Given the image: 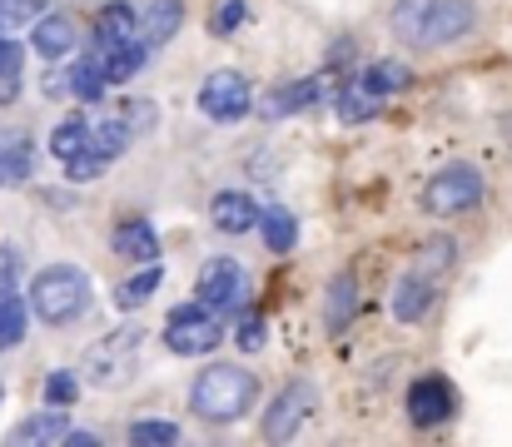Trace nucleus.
<instances>
[{
  "instance_id": "obj_1",
  "label": "nucleus",
  "mask_w": 512,
  "mask_h": 447,
  "mask_svg": "<svg viewBox=\"0 0 512 447\" xmlns=\"http://www.w3.org/2000/svg\"><path fill=\"white\" fill-rule=\"evenodd\" d=\"M259 398V378H249L239 363H209L194 388H189V408L204 423H239Z\"/></svg>"
},
{
  "instance_id": "obj_16",
  "label": "nucleus",
  "mask_w": 512,
  "mask_h": 447,
  "mask_svg": "<svg viewBox=\"0 0 512 447\" xmlns=\"http://www.w3.org/2000/svg\"><path fill=\"white\" fill-rule=\"evenodd\" d=\"M100 60H105L110 85H125V80H135L150 65V40L145 45L140 40H130V45H100Z\"/></svg>"
},
{
  "instance_id": "obj_22",
  "label": "nucleus",
  "mask_w": 512,
  "mask_h": 447,
  "mask_svg": "<svg viewBox=\"0 0 512 447\" xmlns=\"http://www.w3.org/2000/svg\"><path fill=\"white\" fill-rule=\"evenodd\" d=\"M179 25H184V0H150V10H145V40L150 45H165Z\"/></svg>"
},
{
  "instance_id": "obj_30",
  "label": "nucleus",
  "mask_w": 512,
  "mask_h": 447,
  "mask_svg": "<svg viewBox=\"0 0 512 447\" xmlns=\"http://www.w3.org/2000/svg\"><path fill=\"white\" fill-rule=\"evenodd\" d=\"M25 338V298L0 294V348H15Z\"/></svg>"
},
{
  "instance_id": "obj_42",
  "label": "nucleus",
  "mask_w": 512,
  "mask_h": 447,
  "mask_svg": "<svg viewBox=\"0 0 512 447\" xmlns=\"http://www.w3.org/2000/svg\"><path fill=\"white\" fill-rule=\"evenodd\" d=\"M0 398H5V383H0Z\"/></svg>"
},
{
  "instance_id": "obj_28",
  "label": "nucleus",
  "mask_w": 512,
  "mask_h": 447,
  "mask_svg": "<svg viewBox=\"0 0 512 447\" xmlns=\"http://www.w3.org/2000/svg\"><path fill=\"white\" fill-rule=\"evenodd\" d=\"M90 135H95V130H90L80 115H70V120H60V125H55V135H50V154H55V159H75L80 149H90Z\"/></svg>"
},
{
  "instance_id": "obj_31",
  "label": "nucleus",
  "mask_w": 512,
  "mask_h": 447,
  "mask_svg": "<svg viewBox=\"0 0 512 447\" xmlns=\"http://www.w3.org/2000/svg\"><path fill=\"white\" fill-rule=\"evenodd\" d=\"M45 15V0H0V35H15L20 25H35Z\"/></svg>"
},
{
  "instance_id": "obj_37",
  "label": "nucleus",
  "mask_w": 512,
  "mask_h": 447,
  "mask_svg": "<svg viewBox=\"0 0 512 447\" xmlns=\"http://www.w3.org/2000/svg\"><path fill=\"white\" fill-rule=\"evenodd\" d=\"M20 60H25L20 40L15 35H0V80H20Z\"/></svg>"
},
{
  "instance_id": "obj_7",
  "label": "nucleus",
  "mask_w": 512,
  "mask_h": 447,
  "mask_svg": "<svg viewBox=\"0 0 512 447\" xmlns=\"http://www.w3.org/2000/svg\"><path fill=\"white\" fill-rule=\"evenodd\" d=\"M244 294H249V274H244L239 259L219 254V259H209V264L199 269V303H204V308L229 313V308L244 303Z\"/></svg>"
},
{
  "instance_id": "obj_13",
  "label": "nucleus",
  "mask_w": 512,
  "mask_h": 447,
  "mask_svg": "<svg viewBox=\"0 0 512 447\" xmlns=\"http://www.w3.org/2000/svg\"><path fill=\"white\" fill-rule=\"evenodd\" d=\"M428 308H433V284L423 274H403L393 284V318L398 323H423Z\"/></svg>"
},
{
  "instance_id": "obj_8",
  "label": "nucleus",
  "mask_w": 512,
  "mask_h": 447,
  "mask_svg": "<svg viewBox=\"0 0 512 447\" xmlns=\"http://www.w3.org/2000/svg\"><path fill=\"white\" fill-rule=\"evenodd\" d=\"M309 413H314V383L294 378V383L269 403V413H264V438H269V443H289V438H299V428H304Z\"/></svg>"
},
{
  "instance_id": "obj_41",
  "label": "nucleus",
  "mask_w": 512,
  "mask_h": 447,
  "mask_svg": "<svg viewBox=\"0 0 512 447\" xmlns=\"http://www.w3.org/2000/svg\"><path fill=\"white\" fill-rule=\"evenodd\" d=\"M503 140H508V149H512V115L503 120Z\"/></svg>"
},
{
  "instance_id": "obj_24",
  "label": "nucleus",
  "mask_w": 512,
  "mask_h": 447,
  "mask_svg": "<svg viewBox=\"0 0 512 447\" xmlns=\"http://www.w3.org/2000/svg\"><path fill=\"white\" fill-rule=\"evenodd\" d=\"M105 85H110V75H105L100 50H95V55H85V60L70 70V90H75V100H100V95H105Z\"/></svg>"
},
{
  "instance_id": "obj_29",
  "label": "nucleus",
  "mask_w": 512,
  "mask_h": 447,
  "mask_svg": "<svg viewBox=\"0 0 512 447\" xmlns=\"http://www.w3.org/2000/svg\"><path fill=\"white\" fill-rule=\"evenodd\" d=\"M135 140V130L125 125V120H105V125H95V135H90V149H100L105 159H120L125 149Z\"/></svg>"
},
{
  "instance_id": "obj_10",
  "label": "nucleus",
  "mask_w": 512,
  "mask_h": 447,
  "mask_svg": "<svg viewBox=\"0 0 512 447\" xmlns=\"http://www.w3.org/2000/svg\"><path fill=\"white\" fill-rule=\"evenodd\" d=\"M473 20H478L473 0H438V5H433V20H428V35H423V50L463 40V35L473 30Z\"/></svg>"
},
{
  "instance_id": "obj_36",
  "label": "nucleus",
  "mask_w": 512,
  "mask_h": 447,
  "mask_svg": "<svg viewBox=\"0 0 512 447\" xmlns=\"http://www.w3.org/2000/svg\"><path fill=\"white\" fill-rule=\"evenodd\" d=\"M244 20H249V0H224L209 30H214V35H234V30H239Z\"/></svg>"
},
{
  "instance_id": "obj_27",
  "label": "nucleus",
  "mask_w": 512,
  "mask_h": 447,
  "mask_svg": "<svg viewBox=\"0 0 512 447\" xmlns=\"http://www.w3.org/2000/svg\"><path fill=\"white\" fill-rule=\"evenodd\" d=\"M358 80H363L373 95H393V90H408V80H413V75H408V65H403V60H373Z\"/></svg>"
},
{
  "instance_id": "obj_14",
  "label": "nucleus",
  "mask_w": 512,
  "mask_h": 447,
  "mask_svg": "<svg viewBox=\"0 0 512 447\" xmlns=\"http://www.w3.org/2000/svg\"><path fill=\"white\" fill-rule=\"evenodd\" d=\"M30 164H35V149L20 130H0V189L10 184H25L30 179Z\"/></svg>"
},
{
  "instance_id": "obj_15",
  "label": "nucleus",
  "mask_w": 512,
  "mask_h": 447,
  "mask_svg": "<svg viewBox=\"0 0 512 447\" xmlns=\"http://www.w3.org/2000/svg\"><path fill=\"white\" fill-rule=\"evenodd\" d=\"M30 40H35V50H40L45 60H65V55L75 50V20H70V15H40Z\"/></svg>"
},
{
  "instance_id": "obj_39",
  "label": "nucleus",
  "mask_w": 512,
  "mask_h": 447,
  "mask_svg": "<svg viewBox=\"0 0 512 447\" xmlns=\"http://www.w3.org/2000/svg\"><path fill=\"white\" fill-rule=\"evenodd\" d=\"M453 254H458V249H453V239H433V244H428V269H433V274L453 269Z\"/></svg>"
},
{
  "instance_id": "obj_23",
  "label": "nucleus",
  "mask_w": 512,
  "mask_h": 447,
  "mask_svg": "<svg viewBox=\"0 0 512 447\" xmlns=\"http://www.w3.org/2000/svg\"><path fill=\"white\" fill-rule=\"evenodd\" d=\"M378 110H383V95H373L363 80H353V85L339 90V115L348 125H363V120H373Z\"/></svg>"
},
{
  "instance_id": "obj_6",
  "label": "nucleus",
  "mask_w": 512,
  "mask_h": 447,
  "mask_svg": "<svg viewBox=\"0 0 512 447\" xmlns=\"http://www.w3.org/2000/svg\"><path fill=\"white\" fill-rule=\"evenodd\" d=\"M249 105H254V90H249V80H244L239 70H214V75L199 85V110H204L209 120H219V125L244 120Z\"/></svg>"
},
{
  "instance_id": "obj_32",
  "label": "nucleus",
  "mask_w": 512,
  "mask_h": 447,
  "mask_svg": "<svg viewBox=\"0 0 512 447\" xmlns=\"http://www.w3.org/2000/svg\"><path fill=\"white\" fill-rule=\"evenodd\" d=\"M130 443L170 447V443H179V423H170V418H145V423H135V428H130Z\"/></svg>"
},
{
  "instance_id": "obj_21",
  "label": "nucleus",
  "mask_w": 512,
  "mask_h": 447,
  "mask_svg": "<svg viewBox=\"0 0 512 447\" xmlns=\"http://www.w3.org/2000/svg\"><path fill=\"white\" fill-rule=\"evenodd\" d=\"M65 433H70V418L65 413H35V418L15 423L10 443H65Z\"/></svg>"
},
{
  "instance_id": "obj_26",
  "label": "nucleus",
  "mask_w": 512,
  "mask_h": 447,
  "mask_svg": "<svg viewBox=\"0 0 512 447\" xmlns=\"http://www.w3.org/2000/svg\"><path fill=\"white\" fill-rule=\"evenodd\" d=\"M160 284H165V269H160V264H140V274L115 289V303H120V308H140V303H150V294H155Z\"/></svg>"
},
{
  "instance_id": "obj_17",
  "label": "nucleus",
  "mask_w": 512,
  "mask_h": 447,
  "mask_svg": "<svg viewBox=\"0 0 512 447\" xmlns=\"http://www.w3.org/2000/svg\"><path fill=\"white\" fill-rule=\"evenodd\" d=\"M115 254L130 259V264H155L160 259V239H155V229L145 219H130V224L115 229Z\"/></svg>"
},
{
  "instance_id": "obj_9",
  "label": "nucleus",
  "mask_w": 512,
  "mask_h": 447,
  "mask_svg": "<svg viewBox=\"0 0 512 447\" xmlns=\"http://www.w3.org/2000/svg\"><path fill=\"white\" fill-rule=\"evenodd\" d=\"M408 418H413V428H438V423H448V418H453V388H448V378L423 373V378L408 388Z\"/></svg>"
},
{
  "instance_id": "obj_11",
  "label": "nucleus",
  "mask_w": 512,
  "mask_h": 447,
  "mask_svg": "<svg viewBox=\"0 0 512 447\" xmlns=\"http://www.w3.org/2000/svg\"><path fill=\"white\" fill-rule=\"evenodd\" d=\"M209 219H214V229H219V234H249V229H259L264 209H259L249 194H239V189H224V194H214V204H209Z\"/></svg>"
},
{
  "instance_id": "obj_33",
  "label": "nucleus",
  "mask_w": 512,
  "mask_h": 447,
  "mask_svg": "<svg viewBox=\"0 0 512 447\" xmlns=\"http://www.w3.org/2000/svg\"><path fill=\"white\" fill-rule=\"evenodd\" d=\"M105 169H110V159H105L100 149H80L75 159H65V174H70L75 184H95Z\"/></svg>"
},
{
  "instance_id": "obj_12",
  "label": "nucleus",
  "mask_w": 512,
  "mask_h": 447,
  "mask_svg": "<svg viewBox=\"0 0 512 447\" xmlns=\"http://www.w3.org/2000/svg\"><path fill=\"white\" fill-rule=\"evenodd\" d=\"M140 25H145V15H140L135 5L110 0V5H100V15H95V40H100V45H130V40L140 35Z\"/></svg>"
},
{
  "instance_id": "obj_5",
  "label": "nucleus",
  "mask_w": 512,
  "mask_h": 447,
  "mask_svg": "<svg viewBox=\"0 0 512 447\" xmlns=\"http://www.w3.org/2000/svg\"><path fill=\"white\" fill-rule=\"evenodd\" d=\"M165 343H170V353H179V358H199V353H209V348L219 343V313L204 308V303H184V308H174L170 318H165Z\"/></svg>"
},
{
  "instance_id": "obj_19",
  "label": "nucleus",
  "mask_w": 512,
  "mask_h": 447,
  "mask_svg": "<svg viewBox=\"0 0 512 447\" xmlns=\"http://www.w3.org/2000/svg\"><path fill=\"white\" fill-rule=\"evenodd\" d=\"M433 5H438V0H398V5H393V15H388L393 35H398V40H408V45H423L428 20H433Z\"/></svg>"
},
{
  "instance_id": "obj_18",
  "label": "nucleus",
  "mask_w": 512,
  "mask_h": 447,
  "mask_svg": "<svg viewBox=\"0 0 512 447\" xmlns=\"http://www.w3.org/2000/svg\"><path fill=\"white\" fill-rule=\"evenodd\" d=\"M314 100H324V80H294V85H279V90L269 95L264 115H269V120H279V115H299V110H309Z\"/></svg>"
},
{
  "instance_id": "obj_3",
  "label": "nucleus",
  "mask_w": 512,
  "mask_h": 447,
  "mask_svg": "<svg viewBox=\"0 0 512 447\" xmlns=\"http://www.w3.org/2000/svg\"><path fill=\"white\" fill-rule=\"evenodd\" d=\"M478 199H483V174H478L473 164H448V169H438V174L428 179V189H423V209L438 214V219L463 214V209H473Z\"/></svg>"
},
{
  "instance_id": "obj_2",
  "label": "nucleus",
  "mask_w": 512,
  "mask_h": 447,
  "mask_svg": "<svg viewBox=\"0 0 512 447\" xmlns=\"http://www.w3.org/2000/svg\"><path fill=\"white\" fill-rule=\"evenodd\" d=\"M30 308H35V318H45L50 328L80 318V313L90 308V274L75 269V264H50V269H40L35 284H30Z\"/></svg>"
},
{
  "instance_id": "obj_35",
  "label": "nucleus",
  "mask_w": 512,
  "mask_h": 447,
  "mask_svg": "<svg viewBox=\"0 0 512 447\" xmlns=\"http://www.w3.org/2000/svg\"><path fill=\"white\" fill-rule=\"evenodd\" d=\"M264 333H269V323H264L259 313H249V318H239V328H234V343H239L244 353H259V348H264Z\"/></svg>"
},
{
  "instance_id": "obj_34",
  "label": "nucleus",
  "mask_w": 512,
  "mask_h": 447,
  "mask_svg": "<svg viewBox=\"0 0 512 447\" xmlns=\"http://www.w3.org/2000/svg\"><path fill=\"white\" fill-rule=\"evenodd\" d=\"M75 398H80V378L75 373H50L45 378V403L50 408H70Z\"/></svg>"
},
{
  "instance_id": "obj_38",
  "label": "nucleus",
  "mask_w": 512,
  "mask_h": 447,
  "mask_svg": "<svg viewBox=\"0 0 512 447\" xmlns=\"http://www.w3.org/2000/svg\"><path fill=\"white\" fill-rule=\"evenodd\" d=\"M125 125H130V130H135V140H140V135L155 125V105H150V100H135V105H130V115H125Z\"/></svg>"
},
{
  "instance_id": "obj_40",
  "label": "nucleus",
  "mask_w": 512,
  "mask_h": 447,
  "mask_svg": "<svg viewBox=\"0 0 512 447\" xmlns=\"http://www.w3.org/2000/svg\"><path fill=\"white\" fill-rule=\"evenodd\" d=\"M65 443L70 447H100V438H95V433H65Z\"/></svg>"
},
{
  "instance_id": "obj_20",
  "label": "nucleus",
  "mask_w": 512,
  "mask_h": 447,
  "mask_svg": "<svg viewBox=\"0 0 512 447\" xmlns=\"http://www.w3.org/2000/svg\"><path fill=\"white\" fill-rule=\"evenodd\" d=\"M353 313H358V279H353V274H339V279L329 284V308H324L329 333H343Z\"/></svg>"
},
{
  "instance_id": "obj_25",
  "label": "nucleus",
  "mask_w": 512,
  "mask_h": 447,
  "mask_svg": "<svg viewBox=\"0 0 512 447\" xmlns=\"http://www.w3.org/2000/svg\"><path fill=\"white\" fill-rule=\"evenodd\" d=\"M259 229H264V244H269L274 254H289V249L299 244V219H294L289 209H264Z\"/></svg>"
},
{
  "instance_id": "obj_4",
  "label": "nucleus",
  "mask_w": 512,
  "mask_h": 447,
  "mask_svg": "<svg viewBox=\"0 0 512 447\" xmlns=\"http://www.w3.org/2000/svg\"><path fill=\"white\" fill-rule=\"evenodd\" d=\"M140 328H120V333H110L105 343H95L90 353H85V368H90V383H100V388H120L130 373H135V363H140Z\"/></svg>"
}]
</instances>
